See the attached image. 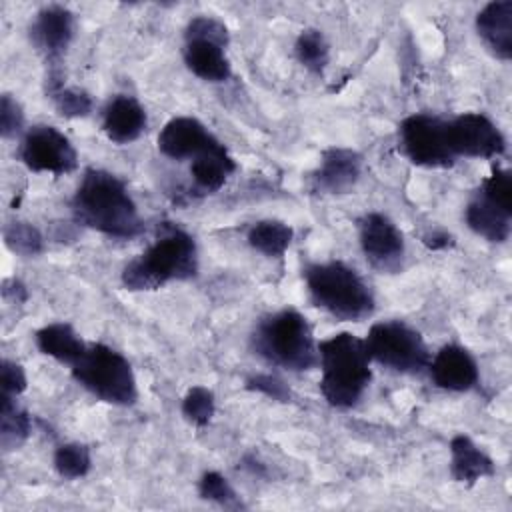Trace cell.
I'll list each match as a JSON object with an SVG mask.
<instances>
[{
  "instance_id": "6da1fadb",
  "label": "cell",
  "mask_w": 512,
  "mask_h": 512,
  "mask_svg": "<svg viewBox=\"0 0 512 512\" xmlns=\"http://www.w3.org/2000/svg\"><path fill=\"white\" fill-rule=\"evenodd\" d=\"M74 220L112 238H136L144 220L126 184L112 172L88 168L70 202Z\"/></svg>"
},
{
  "instance_id": "7a4b0ae2",
  "label": "cell",
  "mask_w": 512,
  "mask_h": 512,
  "mask_svg": "<svg viewBox=\"0 0 512 512\" xmlns=\"http://www.w3.org/2000/svg\"><path fill=\"white\" fill-rule=\"evenodd\" d=\"M198 272V248L192 234L164 226L156 240L122 270V284L132 292H150L174 280H190Z\"/></svg>"
},
{
  "instance_id": "3957f363",
  "label": "cell",
  "mask_w": 512,
  "mask_h": 512,
  "mask_svg": "<svg viewBox=\"0 0 512 512\" xmlns=\"http://www.w3.org/2000/svg\"><path fill=\"white\" fill-rule=\"evenodd\" d=\"M370 354L362 338L352 332H338L318 342L320 392L334 408H352L372 380Z\"/></svg>"
},
{
  "instance_id": "277c9868",
  "label": "cell",
  "mask_w": 512,
  "mask_h": 512,
  "mask_svg": "<svg viewBox=\"0 0 512 512\" xmlns=\"http://www.w3.org/2000/svg\"><path fill=\"white\" fill-rule=\"evenodd\" d=\"M250 346L264 362L290 372H306L318 366V344L304 314L282 308L264 316L252 336Z\"/></svg>"
},
{
  "instance_id": "5b68a950",
  "label": "cell",
  "mask_w": 512,
  "mask_h": 512,
  "mask_svg": "<svg viewBox=\"0 0 512 512\" xmlns=\"http://www.w3.org/2000/svg\"><path fill=\"white\" fill-rule=\"evenodd\" d=\"M304 282L312 304L336 320L360 322L372 316L376 308L372 288L352 266L340 260L308 264Z\"/></svg>"
},
{
  "instance_id": "8992f818",
  "label": "cell",
  "mask_w": 512,
  "mask_h": 512,
  "mask_svg": "<svg viewBox=\"0 0 512 512\" xmlns=\"http://www.w3.org/2000/svg\"><path fill=\"white\" fill-rule=\"evenodd\" d=\"M70 368L72 378L106 404L132 406L138 400L132 364L106 344H88L84 354Z\"/></svg>"
},
{
  "instance_id": "52a82bcc",
  "label": "cell",
  "mask_w": 512,
  "mask_h": 512,
  "mask_svg": "<svg viewBox=\"0 0 512 512\" xmlns=\"http://www.w3.org/2000/svg\"><path fill=\"white\" fill-rule=\"evenodd\" d=\"M364 344L374 362L394 372L420 374L430 364V352L424 338L402 320L372 324Z\"/></svg>"
},
{
  "instance_id": "ba28073f",
  "label": "cell",
  "mask_w": 512,
  "mask_h": 512,
  "mask_svg": "<svg viewBox=\"0 0 512 512\" xmlns=\"http://www.w3.org/2000/svg\"><path fill=\"white\" fill-rule=\"evenodd\" d=\"M400 146L406 158L422 168H450L456 162L446 138V120L434 114H412L400 124Z\"/></svg>"
},
{
  "instance_id": "9c48e42d",
  "label": "cell",
  "mask_w": 512,
  "mask_h": 512,
  "mask_svg": "<svg viewBox=\"0 0 512 512\" xmlns=\"http://www.w3.org/2000/svg\"><path fill=\"white\" fill-rule=\"evenodd\" d=\"M20 160L32 172L62 176L76 170L78 152L64 132L48 124H36L22 138Z\"/></svg>"
},
{
  "instance_id": "30bf717a",
  "label": "cell",
  "mask_w": 512,
  "mask_h": 512,
  "mask_svg": "<svg viewBox=\"0 0 512 512\" xmlns=\"http://www.w3.org/2000/svg\"><path fill=\"white\" fill-rule=\"evenodd\" d=\"M446 138L456 158H498L506 152L504 134L482 112H464L446 120Z\"/></svg>"
},
{
  "instance_id": "8fae6325",
  "label": "cell",
  "mask_w": 512,
  "mask_h": 512,
  "mask_svg": "<svg viewBox=\"0 0 512 512\" xmlns=\"http://www.w3.org/2000/svg\"><path fill=\"white\" fill-rule=\"evenodd\" d=\"M358 236L368 264L394 274L402 268L406 244L400 228L382 212H370L358 222Z\"/></svg>"
},
{
  "instance_id": "7c38bea8",
  "label": "cell",
  "mask_w": 512,
  "mask_h": 512,
  "mask_svg": "<svg viewBox=\"0 0 512 512\" xmlns=\"http://www.w3.org/2000/svg\"><path fill=\"white\" fill-rule=\"evenodd\" d=\"M30 38L44 54L48 66L60 68V62L74 38V14L60 4L44 6L30 26Z\"/></svg>"
},
{
  "instance_id": "4fadbf2b",
  "label": "cell",
  "mask_w": 512,
  "mask_h": 512,
  "mask_svg": "<svg viewBox=\"0 0 512 512\" xmlns=\"http://www.w3.org/2000/svg\"><path fill=\"white\" fill-rule=\"evenodd\" d=\"M220 140L192 116H176L158 134V150L172 160H194L214 148Z\"/></svg>"
},
{
  "instance_id": "5bb4252c",
  "label": "cell",
  "mask_w": 512,
  "mask_h": 512,
  "mask_svg": "<svg viewBox=\"0 0 512 512\" xmlns=\"http://www.w3.org/2000/svg\"><path fill=\"white\" fill-rule=\"evenodd\" d=\"M362 174V156L350 148L332 146L322 152L318 168L310 174V190L338 196L350 192Z\"/></svg>"
},
{
  "instance_id": "9a60e30c",
  "label": "cell",
  "mask_w": 512,
  "mask_h": 512,
  "mask_svg": "<svg viewBox=\"0 0 512 512\" xmlns=\"http://www.w3.org/2000/svg\"><path fill=\"white\" fill-rule=\"evenodd\" d=\"M428 368L434 384L448 392H466L478 384V364L474 356L458 344L442 346Z\"/></svg>"
},
{
  "instance_id": "2e32d148",
  "label": "cell",
  "mask_w": 512,
  "mask_h": 512,
  "mask_svg": "<svg viewBox=\"0 0 512 512\" xmlns=\"http://www.w3.org/2000/svg\"><path fill=\"white\" fill-rule=\"evenodd\" d=\"M148 118L144 106L126 94L114 96L102 112V130L116 144H130L142 136Z\"/></svg>"
},
{
  "instance_id": "e0dca14e",
  "label": "cell",
  "mask_w": 512,
  "mask_h": 512,
  "mask_svg": "<svg viewBox=\"0 0 512 512\" xmlns=\"http://www.w3.org/2000/svg\"><path fill=\"white\" fill-rule=\"evenodd\" d=\"M476 32L498 60L508 62L512 58V2H488L476 14Z\"/></svg>"
},
{
  "instance_id": "ac0fdd59",
  "label": "cell",
  "mask_w": 512,
  "mask_h": 512,
  "mask_svg": "<svg viewBox=\"0 0 512 512\" xmlns=\"http://www.w3.org/2000/svg\"><path fill=\"white\" fill-rule=\"evenodd\" d=\"M186 68L206 82H226L232 74L226 46L206 38H184Z\"/></svg>"
},
{
  "instance_id": "d6986e66",
  "label": "cell",
  "mask_w": 512,
  "mask_h": 512,
  "mask_svg": "<svg viewBox=\"0 0 512 512\" xmlns=\"http://www.w3.org/2000/svg\"><path fill=\"white\" fill-rule=\"evenodd\" d=\"M450 472L460 484L474 486L482 478L496 472L494 460L464 434H456L450 440Z\"/></svg>"
},
{
  "instance_id": "ffe728a7",
  "label": "cell",
  "mask_w": 512,
  "mask_h": 512,
  "mask_svg": "<svg viewBox=\"0 0 512 512\" xmlns=\"http://www.w3.org/2000/svg\"><path fill=\"white\" fill-rule=\"evenodd\" d=\"M466 224L468 228L482 236L488 242L502 244L510 238L512 232V212H506L492 202H488L484 196L476 192V196L466 206Z\"/></svg>"
},
{
  "instance_id": "44dd1931",
  "label": "cell",
  "mask_w": 512,
  "mask_h": 512,
  "mask_svg": "<svg viewBox=\"0 0 512 512\" xmlns=\"http://www.w3.org/2000/svg\"><path fill=\"white\" fill-rule=\"evenodd\" d=\"M234 170V158L228 154L226 146L218 142L214 148L192 160L190 174L194 180V190L200 194H214L224 186Z\"/></svg>"
},
{
  "instance_id": "7402d4cb",
  "label": "cell",
  "mask_w": 512,
  "mask_h": 512,
  "mask_svg": "<svg viewBox=\"0 0 512 512\" xmlns=\"http://www.w3.org/2000/svg\"><path fill=\"white\" fill-rule=\"evenodd\" d=\"M36 346L42 354L54 358L60 364H76L86 346L78 332L66 322H52L36 332Z\"/></svg>"
},
{
  "instance_id": "603a6c76",
  "label": "cell",
  "mask_w": 512,
  "mask_h": 512,
  "mask_svg": "<svg viewBox=\"0 0 512 512\" xmlns=\"http://www.w3.org/2000/svg\"><path fill=\"white\" fill-rule=\"evenodd\" d=\"M292 228L276 218H266V220H258L250 226L248 230V244L268 256V258H280L284 256V252L288 250L290 242H292Z\"/></svg>"
},
{
  "instance_id": "cb8c5ba5",
  "label": "cell",
  "mask_w": 512,
  "mask_h": 512,
  "mask_svg": "<svg viewBox=\"0 0 512 512\" xmlns=\"http://www.w3.org/2000/svg\"><path fill=\"white\" fill-rule=\"evenodd\" d=\"M32 430L30 414L18 406L14 396L0 394V446L4 452L20 448Z\"/></svg>"
},
{
  "instance_id": "d4e9b609",
  "label": "cell",
  "mask_w": 512,
  "mask_h": 512,
  "mask_svg": "<svg viewBox=\"0 0 512 512\" xmlns=\"http://www.w3.org/2000/svg\"><path fill=\"white\" fill-rule=\"evenodd\" d=\"M294 54L298 62L312 74H322L330 60V46L318 28H306L294 42Z\"/></svg>"
},
{
  "instance_id": "484cf974",
  "label": "cell",
  "mask_w": 512,
  "mask_h": 512,
  "mask_svg": "<svg viewBox=\"0 0 512 512\" xmlns=\"http://www.w3.org/2000/svg\"><path fill=\"white\" fill-rule=\"evenodd\" d=\"M90 448L80 442H66L54 452V470L64 480H78L90 472Z\"/></svg>"
},
{
  "instance_id": "4316f807",
  "label": "cell",
  "mask_w": 512,
  "mask_h": 512,
  "mask_svg": "<svg viewBox=\"0 0 512 512\" xmlns=\"http://www.w3.org/2000/svg\"><path fill=\"white\" fill-rule=\"evenodd\" d=\"M4 244L8 250L20 256H38L44 250V238L40 230L30 222H10L4 226Z\"/></svg>"
},
{
  "instance_id": "83f0119b",
  "label": "cell",
  "mask_w": 512,
  "mask_h": 512,
  "mask_svg": "<svg viewBox=\"0 0 512 512\" xmlns=\"http://www.w3.org/2000/svg\"><path fill=\"white\" fill-rule=\"evenodd\" d=\"M216 412V400L206 386H192L182 398V416L196 428H204Z\"/></svg>"
},
{
  "instance_id": "f1b7e54d",
  "label": "cell",
  "mask_w": 512,
  "mask_h": 512,
  "mask_svg": "<svg viewBox=\"0 0 512 512\" xmlns=\"http://www.w3.org/2000/svg\"><path fill=\"white\" fill-rule=\"evenodd\" d=\"M48 98L54 102L58 114L64 118H84L92 112V106H94L86 90L76 86H66V84L56 92H52Z\"/></svg>"
},
{
  "instance_id": "f546056e",
  "label": "cell",
  "mask_w": 512,
  "mask_h": 512,
  "mask_svg": "<svg viewBox=\"0 0 512 512\" xmlns=\"http://www.w3.org/2000/svg\"><path fill=\"white\" fill-rule=\"evenodd\" d=\"M198 492L204 500L216 502L224 508H242L240 498L236 496L234 488L230 486V482L220 474V472H204L200 482H198Z\"/></svg>"
},
{
  "instance_id": "4dcf8cb0",
  "label": "cell",
  "mask_w": 512,
  "mask_h": 512,
  "mask_svg": "<svg viewBox=\"0 0 512 512\" xmlns=\"http://www.w3.org/2000/svg\"><path fill=\"white\" fill-rule=\"evenodd\" d=\"M480 196H484L494 206L512 212V176L506 168H494L490 176L484 178L480 190Z\"/></svg>"
},
{
  "instance_id": "1f68e13d",
  "label": "cell",
  "mask_w": 512,
  "mask_h": 512,
  "mask_svg": "<svg viewBox=\"0 0 512 512\" xmlns=\"http://www.w3.org/2000/svg\"><path fill=\"white\" fill-rule=\"evenodd\" d=\"M184 38H206V40H214L220 42L224 46H228L230 42V34L224 22H220L214 16H196L188 22L186 30H184Z\"/></svg>"
},
{
  "instance_id": "d6a6232c",
  "label": "cell",
  "mask_w": 512,
  "mask_h": 512,
  "mask_svg": "<svg viewBox=\"0 0 512 512\" xmlns=\"http://www.w3.org/2000/svg\"><path fill=\"white\" fill-rule=\"evenodd\" d=\"M246 388L258 394H264L266 398H272L276 402H290L292 398L288 384L276 374H252L246 380Z\"/></svg>"
},
{
  "instance_id": "836d02e7",
  "label": "cell",
  "mask_w": 512,
  "mask_h": 512,
  "mask_svg": "<svg viewBox=\"0 0 512 512\" xmlns=\"http://www.w3.org/2000/svg\"><path fill=\"white\" fill-rule=\"evenodd\" d=\"M24 112L12 94H2L0 98V134L2 138H12L22 132Z\"/></svg>"
},
{
  "instance_id": "e575fe53",
  "label": "cell",
  "mask_w": 512,
  "mask_h": 512,
  "mask_svg": "<svg viewBox=\"0 0 512 512\" xmlns=\"http://www.w3.org/2000/svg\"><path fill=\"white\" fill-rule=\"evenodd\" d=\"M26 372L24 368L14 362L4 358L0 364V388H2V396H14L18 398L24 390H26Z\"/></svg>"
},
{
  "instance_id": "d590c367",
  "label": "cell",
  "mask_w": 512,
  "mask_h": 512,
  "mask_svg": "<svg viewBox=\"0 0 512 512\" xmlns=\"http://www.w3.org/2000/svg\"><path fill=\"white\" fill-rule=\"evenodd\" d=\"M424 244H426L430 250H444V248L452 246V244H454V240H452V236H450L448 232L436 230V232H432V234L424 236Z\"/></svg>"
}]
</instances>
